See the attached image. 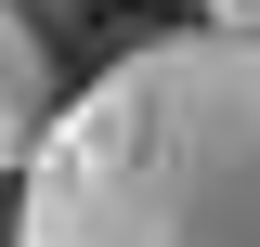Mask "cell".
<instances>
[{"label":"cell","instance_id":"3957f363","mask_svg":"<svg viewBox=\"0 0 260 247\" xmlns=\"http://www.w3.org/2000/svg\"><path fill=\"white\" fill-rule=\"evenodd\" d=\"M13 13H26L39 39H78V26H104V13H117V0H13Z\"/></svg>","mask_w":260,"mask_h":247},{"label":"cell","instance_id":"5b68a950","mask_svg":"<svg viewBox=\"0 0 260 247\" xmlns=\"http://www.w3.org/2000/svg\"><path fill=\"white\" fill-rule=\"evenodd\" d=\"M195 13H208V0H195Z\"/></svg>","mask_w":260,"mask_h":247},{"label":"cell","instance_id":"277c9868","mask_svg":"<svg viewBox=\"0 0 260 247\" xmlns=\"http://www.w3.org/2000/svg\"><path fill=\"white\" fill-rule=\"evenodd\" d=\"M0 247H13V208H0Z\"/></svg>","mask_w":260,"mask_h":247},{"label":"cell","instance_id":"6da1fadb","mask_svg":"<svg viewBox=\"0 0 260 247\" xmlns=\"http://www.w3.org/2000/svg\"><path fill=\"white\" fill-rule=\"evenodd\" d=\"M13 247H260V39H130L13 169Z\"/></svg>","mask_w":260,"mask_h":247},{"label":"cell","instance_id":"7a4b0ae2","mask_svg":"<svg viewBox=\"0 0 260 247\" xmlns=\"http://www.w3.org/2000/svg\"><path fill=\"white\" fill-rule=\"evenodd\" d=\"M39 130H52V39L0 0V182L39 156Z\"/></svg>","mask_w":260,"mask_h":247}]
</instances>
